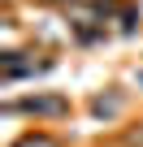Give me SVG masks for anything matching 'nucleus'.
<instances>
[{"label": "nucleus", "instance_id": "1", "mask_svg": "<svg viewBox=\"0 0 143 147\" xmlns=\"http://www.w3.org/2000/svg\"><path fill=\"white\" fill-rule=\"evenodd\" d=\"M13 108L39 113V117H65V113H69V100H61V95H30V100H22V104H13ZM13 108H9V113H13Z\"/></svg>", "mask_w": 143, "mask_h": 147}, {"label": "nucleus", "instance_id": "2", "mask_svg": "<svg viewBox=\"0 0 143 147\" xmlns=\"http://www.w3.org/2000/svg\"><path fill=\"white\" fill-rule=\"evenodd\" d=\"M13 147H61V143H56L52 134H22Z\"/></svg>", "mask_w": 143, "mask_h": 147}]
</instances>
